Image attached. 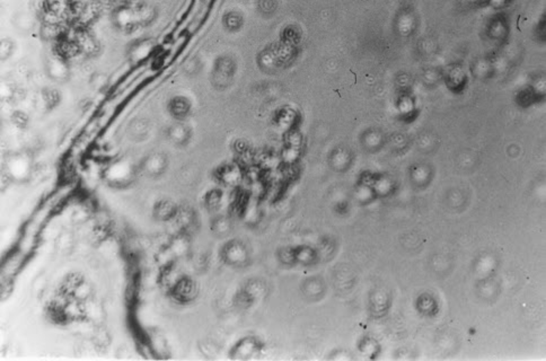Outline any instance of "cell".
Here are the masks:
<instances>
[{
    "mask_svg": "<svg viewBox=\"0 0 546 361\" xmlns=\"http://www.w3.org/2000/svg\"><path fill=\"white\" fill-rule=\"evenodd\" d=\"M222 255H224L227 263H231V264H239V263L244 262L246 259L245 249L238 242H232L229 244L227 243V246L222 252Z\"/></svg>",
    "mask_w": 546,
    "mask_h": 361,
    "instance_id": "1",
    "label": "cell"
},
{
    "mask_svg": "<svg viewBox=\"0 0 546 361\" xmlns=\"http://www.w3.org/2000/svg\"><path fill=\"white\" fill-rule=\"evenodd\" d=\"M41 98L43 100L45 109L51 111L59 106V104L61 103L62 96L58 88L52 87V86H45L41 89Z\"/></svg>",
    "mask_w": 546,
    "mask_h": 361,
    "instance_id": "2",
    "label": "cell"
},
{
    "mask_svg": "<svg viewBox=\"0 0 546 361\" xmlns=\"http://www.w3.org/2000/svg\"><path fill=\"white\" fill-rule=\"evenodd\" d=\"M47 74L53 82H66L70 75V71L66 61L58 60L57 62H51L48 66Z\"/></svg>",
    "mask_w": 546,
    "mask_h": 361,
    "instance_id": "3",
    "label": "cell"
},
{
    "mask_svg": "<svg viewBox=\"0 0 546 361\" xmlns=\"http://www.w3.org/2000/svg\"><path fill=\"white\" fill-rule=\"evenodd\" d=\"M12 122L16 128L24 130L29 127L30 117L26 113L22 112V111H16V112H14L12 115Z\"/></svg>",
    "mask_w": 546,
    "mask_h": 361,
    "instance_id": "4",
    "label": "cell"
},
{
    "mask_svg": "<svg viewBox=\"0 0 546 361\" xmlns=\"http://www.w3.org/2000/svg\"><path fill=\"white\" fill-rule=\"evenodd\" d=\"M155 213L157 218H162V219H167L172 214H175V211L173 209V206H169L167 202H161L155 207Z\"/></svg>",
    "mask_w": 546,
    "mask_h": 361,
    "instance_id": "5",
    "label": "cell"
},
{
    "mask_svg": "<svg viewBox=\"0 0 546 361\" xmlns=\"http://www.w3.org/2000/svg\"><path fill=\"white\" fill-rule=\"evenodd\" d=\"M187 110H189V105L182 98L174 99L172 106H170V112L175 116H184L187 113Z\"/></svg>",
    "mask_w": 546,
    "mask_h": 361,
    "instance_id": "6",
    "label": "cell"
},
{
    "mask_svg": "<svg viewBox=\"0 0 546 361\" xmlns=\"http://www.w3.org/2000/svg\"><path fill=\"white\" fill-rule=\"evenodd\" d=\"M170 137H172L173 139H175V140H177V139H181V140L183 139V140H184V139H185V137H186V132H185V130H184V128L179 127V128H175V129L172 131V133H170Z\"/></svg>",
    "mask_w": 546,
    "mask_h": 361,
    "instance_id": "7",
    "label": "cell"
}]
</instances>
